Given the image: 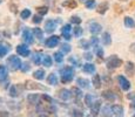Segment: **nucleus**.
<instances>
[{"label":"nucleus","instance_id":"obj_24","mask_svg":"<svg viewBox=\"0 0 135 117\" xmlns=\"http://www.w3.org/2000/svg\"><path fill=\"white\" fill-rule=\"evenodd\" d=\"M45 70L44 69H38L35 70L34 73H33V77H34L35 80H39V81H41V80L45 79Z\"/></svg>","mask_w":135,"mask_h":117},{"label":"nucleus","instance_id":"obj_55","mask_svg":"<svg viewBox=\"0 0 135 117\" xmlns=\"http://www.w3.org/2000/svg\"><path fill=\"white\" fill-rule=\"evenodd\" d=\"M11 8H12V9H11V11H12L13 13H17V9H15V8H17V7H15V6H14V5H11Z\"/></svg>","mask_w":135,"mask_h":117},{"label":"nucleus","instance_id":"obj_51","mask_svg":"<svg viewBox=\"0 0 135 117\" xmlns=\"http://www.w3.org/2000/svg\"><path fill=\"white\" fill-rule=\"evenodd\" d=\"M98 42H99V39L97 38V36H93L92 40H90V43H92V46H98Z\"/></svg>","mask_w":135,"mask_h":117},{"label":"nucleus","instance_id":"obj_27","mask_svg":"<svg viewBox=\"0 0 135 117\" xmlns=\"http://www.w3.org/2000/svg\"><path fill=\"white\" fill-rule=\"evenodd\" d=\"M33 35H34L39 41H41L42 40V38H44V30L41 29V28H38V27L33 28Z\"/></svg>","mask_w":135,"mask_h":117},{"label":"nucleus","instance_id":"obj_60","mask_svg":"<svg viewBox=\"0 0 135 117\" xmlns=\"http://www.w3.org/2000/svg\"><path fill=\"white\" fill-rule=\"evenodd\" d=\"M133 117H135V114H134V115H133Z\"/></svg>","mask_w":135,"mask_h":117},{"label":"nucleus","instance_id":"obj_6","mask_svg":"<svg viewBox=\"0 0 135 117\" xmlns=\"http://www.w3.org/2000/svg\"><path fill=\"white\" fill-rule=\"evenodd\" d=\"M33 32H31L30 28L26 27L24 30H22V40L25 41V43H28V45H31V43H33V41H34V39H33Z\"/></svg>","mask_w":135,"mask_h":117},{"label":"nucleus","instance_id":"obj_16","mask_svg":"<svg viewBox=\"0 0 135 117\" xmlns=\"http://www.w3.org/2000/svg\"><path fill=\"white\" fill-rule=\"evenodd\" d=\"M39 98H40L39 94H30V95H27V102L31 105H38Z\"/></svg>","mask_w":135,"mask_h":117},{"label":"nucleus","instance_id":"obj_41","mask_svg":"<svg viewBox=\"0 0 135 117\" xmlns=\"http://www.w3.org/2000/svg\"><path fill=\"white\" fill-rule=\"evenodd\" d=\"M37 11L39 13V15H45V14H47L48 13V7L47 6H40V7H38L37 8Z\"/></svg>","mask_w":135,"mask_h":117},{"label":"nucleus","instance_id":"obj_14","mask_svg":"<svg viewBox=\"0 0 135 117\" xmlns=\"http://www.w3.org/2000/svg\"><path fill=\"white\" fill-rule=\"evenodd\" d=\"M97 68H95V66L93 63H89V62H87V63L82 64V72L86 73V74H94Z\"/></svg>","mask_w":135,"mask_h":117},{"label":"nucleus","instance_id":"obj_4","mask_svg":"<svg viewBox=\"0 0 135 117\" xmlns=\"http://www.w3.org/2000/svg\"><path fill=\"white\" fill-rule=\"evenodd\" d=\"M25 88L27 90H48L47 88L42 87L40 83H37V82L32 81V80H27L25 82Z\"/></svg>","mask_w":135,"mask_h":117},{"label":"nucleus","instance_id":"obj_35","mask_svg":"<svg viewBox=\"0 0 135 117\" xmlns=\"http://www.w3.org/2000/svg\"><path fill=\"white\" fill-rule=\"evenodd\" d=\"M53 56H54V61L58 62V63H61L64 61V53H61V52H55Z\"/></svg>","mask_w":135,"mask_h":117},{"label":"nucleus","instance_id":"obj_20","mask_svg":"<svg viewBox=\"0 0 135 117\" xmlns=\"http://www.w3.org/2000/svg\"><path fill=\"white\" fill-rule=\"evenodd\" d=\"M112 110H113V114L116 116H122L123 115V106L120 104H114L112 105Z\"/></svg>","mask_w":135,"mask_h":117},{"label":"nucleus","instance_id":"obj_10","mask_svg":"<svg viewBox=\"0 0 135 117\" xmlns=\"http://www.w3.org/2000/svg\"><path fill=\"white\" fill-rule=\"evenodd\" d=\"M71 32H72V26L69 25V23H66V25L62 26L61 34H62V36H64L65 40H71V38H72Z\"/></svg>","mask_w":135,"mask_h":117},{"label":"nucleus","instance_id":"obj_1","mask_svg":"<svg viewBox=\"0 0 135 117\" xmlns=\"http://www.w3.org/2000/svg\"><path fill=\"white\" fill-rule=\"evenodd\" d=\"M60 75H61L62 83H68L74 79L75 72L72 67H64V68L60 69Z\"/></svg>","mask_w":135,"mask_h":117},{"label":"nucleus","instance_id":"obj_13","mask_svg":"<svg viewBox=\"0 0 135 117\" xmlns=\"http://www.w3.org/2000/svg\"><path fill=\"white\" fill-rule=\"evenodd\" d=\"M102 97L105 98V100H107L108 102H114V101L116 100V95L114 94L112 90H105V91H102Z\"/></svg>","mask_w":135,"mask_h":117},{"label":"nucleus","instance_id":"obj_3","mask_svg":"<svg viewBox=\"0 0 135 117\" xmlns=\"http://www.w3.org/2000/svg\"><path fill=\"white\" fill-rule=\"evenodd\" d=\"M106 66L108 69H116L120 66H122V60L118 58V55H112L106 60Z\"/></svg>","mask_w":135,"mask_h":117},{"label":"nucleus","instance_id":"obj_31","mask_svg":"<svg viewBox=\"0 0 135 117\" xmlns=\"http://www.w3.org/2000/svg\"><path fill=\"white\" fill-rule=\"evenodd\" d=\"M79 46H80V48H82V49H89L90 47H92V43H90V41H87V40H85V39H82V40L79 41Z\"/></svg>","mask_w":135,"mask_h":117},{"label":"nucleus","instance_id":"obj_37","mask_svg":"<svg viewBox=\"0 0 135 117\" xmlns=\"http://www.w3.org/2000/svg\"><path fill=\"white\" fill-rule=\"evenodd\" d=\"M69 115L72 117H84V113L81 110H79V109H72L69 111Z\"/></svg>","mask_w":135,"mask_h":117},{"label":"nucleus","instance_id":"obj_46","mask_svg":"<svg viewBox=\"0 0 135 117\" xmlns=\"http://www.w3.org/2000/svg\"><path fill=\"white\" fill-rule=\"evenodd\" d=\"M42 100L45 101L46 103H48V104H52V103H53V98H52L51 96H48L47 94H44L42 95Z\"/></svg>","mask_w":135,"mask_h":117},{"label":"nucleus","instance_id":"obj_18","mask_svg":"<svg viewBox=\"0 0 135 117\" xmlns=\"http://www.w3.org/2000/svg\"><path fill=\"white\" fill-rule=\"evenodd\" d=\"M76 83L79 84V87H80V88H82V89H88V88H89V84H90L89 80H87V79H82V77L78 79V80H76Z\"/></svg>","mask_w":135,"mask_h":117},{"label":"nucleus","instance_id":"obj_40","mask_svg":"<svg viewBox=\"0 0 135 117\" xmlns=\"http://www.w3.org/2000/svg\"><path fill=\"white\" fill-rule=\"evenodd\" d=\"M85 5H86L87 9H93L97 6V1H95V0H87V1L85 2Z\"/></svg>","mask_w":135,"mask_h":117},{"label":"nucleus","instance_id":"obj_50","mask_svg":"<svg viewBox=\"0 0 135 117\" xmlns=\"http://www.w3.org/2000/svg\"><path fill=\"white\" fill-rule=\"evenodd\" d=\"M84 58L86 59L87 61H92V60H93V54L89 53V52H87V53L84 54Z\"/></svg>","mask_w":135,"mask_h":117},{"label":"nucleus","instance_id":"obj_49","mask_svg":"<svg viewBox=\"0 0 135 117\" xmlns=\"http://www.w3.org/2000/svg\"><path fill=\"white\" fill-rule=\"evenodd\" d=\"M68 61H69V63H72V64H73V66H76V67L79 66V62H78V60L75 59L74 56H73V58H72V56H71V58L68 59Z\"/></svg>","mask_w":135,"mask_h":117},{"label":"nucleus","instance_id":"obj_54","mask_svg":"<svg viewBox=\"0 0 135 117\" xmlns=\"http://www.w3.org/2000/svg\"><path fill=\"white\" fill-rule=\"evenodd\" d=\"M0 117H8V113L7 111H0Z\"/></svg>","mask_w":135,"mask_h":117},{"label":"nucleus","instance_id":"obj_30","mask_svg":"<svg viewBox=\"0 0 135 117\" xmlns=\"http://www.w3.org/2000/svg\"><path fill=\"white\" fill-rule=\"evenodd\" d=\"M62 6L67 7V8H75V7L78 6V4L74 0H66V1L62 2Z\"/></svg>","mask_w":135,"mask_h":117},{"label":"nucleus","instance_id":"obj_53","mask_svg":"<svg viewBox=\"0 0 135 117\" xmlns=\"http://www.w3.org/2000/svg\"><path fill=\"white\" fill-rule=\"evenodd\" d=\"M129 50H131L132 53H134V54H135V42H134V43H132V45L129 46Z\"/></svg>","mask_w":135,"mask_h":117},{"label":"nucleus","instance_id":"obj_48","mask_svg":"<svg viewBox=\"0 0 135 117\" xmlns=\"http://www.w3.org/2000/svg\"><path fill=\"white\" fill-rule=\"evenodd\" d=\"M71 22L75 23V25H80V23H81V19H80L79 17H76V15H73V17L71 18Z\"/></svg>","mask_w":135,"mask_h":117},{"label":"nucleus","instance_id":"obj_34","mask_svg":"<svg viewBox=\"0 0 135 117\" xmlns=\"http://www.w3.org/2000/svg\"><path fill=\"white\" fill-rule=\"evenodd\" d=\"M134 63H133V62H131V61H128V62H127V63H126V67H124V69H126V73H127V74H133V73H134Z\"/></svg>","mask_w":135,"mask_h":117},{"label":"nucleus","instance_id":"obj_25","mask_svg":"<svg viewBox=\"0 0 135 117\" xmlns=\"http://www.w3.org/2000/svg\"><path fill=\"white\" fill-rule=\"evenodd\" d=\"M123 23H124V26H126L127 28H135V21H134V19L133 18H131V17H126L123 19Z\"/></svg>","mask_w":135,"mask_h":117},{"label":"nucleus","instance_id":"obj_43","mask_svg":"<svg viewBox=\"0 0 135 117\" xmlns=\"http://www.w3.org/2000/svg\"><path fill=\"white\" fill-rule=\"evenodd\" d=\"M71 91L73 93V95H74V96H75V97H76V98H80V97H81V96H82V90L80 89V88H76V87H74L73 89L71 90Z\"/></svg>","mask_w":135,"mask_h":117},{"label":"nucleus","instance_id":"obj_15","mask_svg":"<svg viewBox=\"0 0 135 117\" xmlns=\"http://www.w3.org/2000/svg\"><path fill=\"white\" fill-rule=\"evenodd\" d=\"M71 93H72L71 90L64 88V89H61L60 91H59V97H60L61 101H68L69 98H71V96H72Z\"/></svg>","mask_w":135,"mask_h":117},{"label":"nucleus","instance_id":"obj_32","mask_svg":"<svg viewBox=\"0 0 135 117\" xmlns=\"http://www.w3.org/2000/svg\"><path fill=\"white\" fill-rule=\"evenodd\" d=\"M9 50H11V48H9V47H7V46L1 45V43H0V58H4V56H6L7 53H8Z\"/></svg>","mask_w":135,"mask_h":117},{"label":"nucleus","instance_id":"obj_44","mask_svg":"<svg viewBox=\"0 0 135 117\" xmlns=\"http://www.w3.org/2000/svg\"><path fill=\"white\" fill-rule=\"evenodd\" d=\"M61 53H64V54H67V53H69V52H71V46L68 45V43H62L61 45Z\"/></svg>","mask_w":135,"mask_h":117},{"label":"nucleus","instance_id":"obj_56","mask_svg":"<svg viewBox=\"0 0 135 117\" xmlns=\"http://www.w3.org/2000/svg\"><path fill=\"white\" fill-rule=\"evenodd\" d=\"M131 109H135V100L132 101V103H131Z\"/></svg>","mask_w":135,"mask_h":117},{"label":"nucleus","instance_id":"obj_52","mask_svg":"<svg viewBox=\"0 0 135 117\" xmlns=\"http://www.w3.org/2000/svg\"><path fill=\"white\" fill-rule=\"evenodd\" d=\"M127 97H128L129 100L134 101V100H135V93H131V94H128V95H127Z\"/></svg>","mask_w":135,"mask_h":117},{"label":"nucleus","instance_id":"obj_7","mask_svg":"<svg viewBox=\"0 0 135 117\" xmlns=\"http://www.w3.org/2000/svg\"><path fill=\"white\" fill-rule=\"evenodd\" d=\"M59 42H60V38H59L58 35H52L45 41V45H46V47H48V48H53V47L58 46Z\"/></svg>","mask_w":135,"mask_h":117},{"label":"nucleus","instance_id":"obj_26","mask_svg":"<svg viewBox=\"0 0 135 117\" xmlns=\"http://www.w3.org/2000/svg\"><path fill=\"white\" fill-rule=\"evenodd\" d=\"M8 76V72L5 66H0V82H4Z\"/></svg>","mask_w":135,"mask_h":117},{"label":"nucleus","instance_id":"obj_36","mask_svg":"<svg viewBox=\"0 0 135 117\" xmlns=\"http://www.w3.org/2000/svg\"><path fill=\"white\" fill-rule=\"evenodd\" d=\"M52 63H53V60H52V58L49 55H45L42 59V64L45 67H51Z\"/></svg>","mask_w":135,"mask_h":117},{"label":"nucleus","instance_id":"obj_61","mask_svg":"<svg viewBox=\"0 0 135 117\" xmlns=\"http://www.w3.org/2000/svg\"><path fill=\"white\" fill-rule=\"evenodd\" d=\"M118 117H121V116H118Z\"/></svg>","mask_w":135,"mask_h":117},{"label":"nucleus","instance_id":"obj_19","mask_svg":"<svg viewBox=\"0 0 135 117\" xmlns=\"http://www.w3.org/2000/svg\"><path fill=\"white\" fill-rule=\"evenodd\" d=\"M101 42L103 43L105 46H109L112 43V36L108 32H105L101 36Z\"/></svg>","mask_w":135,"mask_h":117},{"label":"nucleus","instance_id":"obj_47","mask_svg":"<svg viewBox=\"0 0 135 117\" xmlns=\"http://www.w3.org/2000/svg\"><path fill=\"white\" fill-rule=\"evenodd\" d=\"M32 21H33V23H35V25H39V23L42 21V15H34Z\"/></svg>","mask_w":135,"mask_h":117},{"label":"nucleus","instance_id":"obj_38","mask_svg":"<svg viewBox=\"0 0 135 117\" xmlns=\"http://www.w3.org/2000/svg\"><path fill=\"white\" fill-rule=\"evenodd\" d=\"M82 34H84V30H82L81 27H75L73 28V35L75 36V38H80V36H82Z\"/></svg>","mask_w":135,"mask_h":117},{"label":"nucleus","instance_id":"obj_39","mask_svg":"<svg viewBox=\"0 0 135 117\" xmlns=\"http://www.w3.org/2000/svg\"><path fill=\"white\" fill-rule=\"evenodd\" d=\"M94 49H95V54H97L98 58L103 59V55H105V52H103V49L101 48V47H99V46H95Z\"/></svg>","mask_w":135,"mask_h":117},{"label":"nucleus","instance_id":"obj_33","mask_svg":"<svg viewBox=\"0 0 135 117\" xmlns=\"http://www.w3.org/2000/svg\"><path fill=\"white\" fill-rule=\"evenodd\" d=\"M102 115L105 117H112L113 115V110H112V106H103L102 108Z\"/></svg>","mask_w":135,"mask_h":117},{"label":"nucleus","instance_id":"obj_21","mask_svg":"<svg viewBox=\"0 0 135 117\" xmlns=\"http://www.w3.org/2000/svg\"><path fill=\"white\" fill-rule=\"evenodd\" d=\"M58 82H59V79H58V76H56L54 73H52V74H49L47 76V83L49 85H56L58 84Z\"/></svg>","mask_w":135,"mask_h":117},{"label":"nucleus","instance_id":"obj_9","mask_svg":"<svg viewBox=\"0 0 135 117\" xmlns=\"http://www.w3.org/2000/svg\"><path fill=\"white\" fill-rule=\"evenodd\" d=\"M17 53L19 54L20 56H24V58H27V56L31 55V50L27 47V45H18L17 46Z\"/></svg>","mask_w":135,"mask_h":117},{"label":"nucleus","instance_id":"obj_5","mask_svg":"<svg viewBox=\"0 0 135 117\" xmlns=\"http://www.w3.org/2000/svg\"><path fill=\"white\" fill-rule=\"evenodd\" d=\"M58 23L59 21L58 20H47V21L45 22V32L46 33H53L54 30L56 29V27H58Z\"/></svg>","mask_w":135,"mask_h":117},{"label":"nucleus","instance_id":"obj_23","mask_svg":"<svg viewBox=\"0 0 135 117\" xmlns=\"http://www.w3.org/2000/svg\"><path fill=\"white\" fill-rule=\"evenodd\" d=\"M108 8H109V5H108V2L107 1H103V2H101V4L99 5L98 13H99V14H105V13L108 11Z\"/></svg>","mask_w":135,"mask_h":117},{"label":"nucleus","instance_id":"obj_2","mask_svg":"<svg viewBox=\"0 0 135 117\" xmlns=\"http://www.w3.org/2000/svg\"><path fill=\"white\" fill-rule=\"evenodd\" d=\"M7 66H8V68L11 69V70L15 72V70L21 69L22 62H21V60L19 59V56H17V55H9L8 58H7Z\"/></svg>","mask_w":135,"mask_h":117},{"label":"nucleus","instance_id":"obj_11","mask_svg":"<svg viewBox=\"0 0 135 117\" xmlns=\"http://www.w3.org/2000/svg\"><path fill=\"white\" fill-rule=\"evenodd\" d=\"M88 27H89V32L92 33V34H94V35L101 33V30H102V26H101L100 23H98V22H89Z\"/></svg>","mask_w":135,"mask_h":117},{"label":"nucleus","instance_id":"obj_42","mask_svg":"<svg viewBox=\"0 0 135 117\" xmlns=\"http://www.w3.org/2000/svg\"><path fill=\"white\" fill-rule=\"evenodd\" d=\"M31 17V11L28 8H26L24 9L21 13H20V18H21L22 20H26V19H28V18Z\"/></svg>","mask_w":135,"mask_h":117},{"label":"nucleus","instance_id":"obj_59","mask_svg":"<svg viewBox=\"0 0 135 117\" xmlns=\"http://www.w3.org/2000/svg\"><path fill=\"white\" fill-rule=\"evenodd\" d=\"M2 1H4V0H0V4H1V2H2Z\"/></svg>","mask_w":135,"mask_h":117},{"label":"nucleus","instance_id":"obj_58","mask_svg":"<svg viewBox=\"0 0 135 117\" xmlns=\"http://www.w3.org/2000/svg\"><path fill=\"white\" fill-rule=\"evenodd\" d=\"M2 40V35H1V33H0V41Z\"/></svg>","mask_w":135,"mask_h":117},{"label":"nucleus","instance_id":"obj_12","mask_svg":"<svg viewBox=\"0 0 135 117\" xmlns=\"http://www.w3.org/2000/svg\"><path fill=\"white\" fill-rule=\"evenodd\" d=\"M100 110H101V101L98 100L94 102V104L90 106V115L93 117H97L99 113H100Z\"/></svg>","mask_w":135,"mask_h":117},{"label":"nucleus","instance_id":"obj_17","mask_svg":"<svg viewBox=\"0 0 135 117\" xmlns=\"http://www.w3.org/2000/svg\"><path fill=\"white\" fill-rule=\"evenodd\" d=\"M92 83H93V85H94L95 89H100L101 85H102V80H101L100 75L95 74L94 76H93V79H92Z\"/></svg>","mask_w":135,"mask_h":117},{"label":"nucleus","instance_id":"obj_22","mask_svg":"<svg viewBox=\"0 0 135 117\" xmlns=\"http://www.w3.org/2000/svg\"><path fill=\"white\" fill-rule=\"evenodd\" d=\"M41 59H44V56H42V54H41L40 52H35V53L33 54V56H32V61H33V63H34L35 66H39V64L41 63Z\"/></svg>","mask_w":135,"mask_h":117},{"label":"nucleus","instance_id":"obj_28","mask_svg":"<svg viewBox=\"0 0 135 117\" xmlns=\"http://www.w3.org/2000/svg\"><path fill=\"white\" fill-rule=\"evenodd\" d=\"M8 94H9V96H11V97L17 98L18 96H19V94H20L19 90H18V85H12V87L9 88Z\"/></svg>","mask_w":135,"mask_h":117},{"label":"nucleus","instance_id":"obj_8","mask_svg":"<svg viewBox=\"0 0 135 117\" xmlns=\"http://www.w3.org/2000/svg\"><path fill=\"white\" fill-rule=\"evenodd\" d=\"M118 81H119V84H120L121 89L127 91V90L131 89V82L123 76V75H119L118 76Z\"/></svg>","mask_w":135,"mask_h":117},{"label":"nucleus","instance_id":"obj_57","mask_svg":"<svg viewBox=\"0 0 135 117\" xmlns=\"http://www.w3.org/2000/svg\"><path fill=\"white\" fill-rule=\"evenodd\" d=\"M79 1H81V2H86L87 0H79Z\"/></svg>","mask_w":135,"mask_h":117},{"label":"nucleus","instance_id":"obj_29","mask_svg":"<svg viewBox=\"0 0 135 117\" xmlns=\"http://www.w3.org/2000/svg\"><path fill=\"white\" fill-rule=\"evenodd\" d=\"M84 102H85V104H86L87 106H92L93 104H94V98H93V96L90 95V94H87L86 96H85V100H84Z\"/></svg>","mask_w":135,"mask_h":117},{"label":"nucleus","instance_id":"obj_45","mask_svg":"<svg viewBox=\"0 0 135 117\" xmlns=\"http://www.w3.org/2000/svg\"><path fill=\"white\" fill-rule=\"evenodd\" d=\"M21 70L22 73H28L31 70V66H30V63H27V62H25V63H22V66H21Z\"/></svg>","mask_w":135,"mask_h":117}]
</instances>
